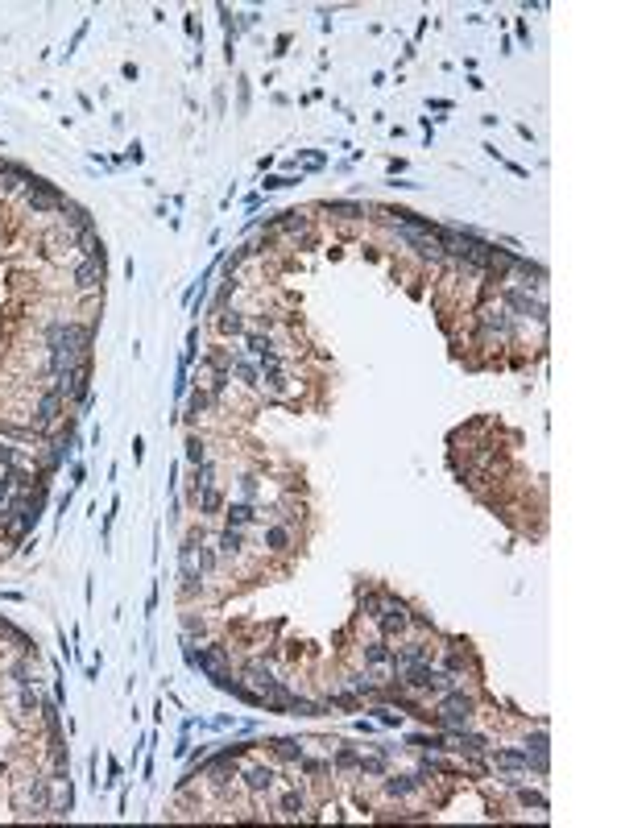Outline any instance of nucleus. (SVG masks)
Returning a JSON list of instances; mask_svg holds the SVG:
<instances>
[{"instance_id": "f257e3e1", "label": "nucleus", "mask_w": 621, "mask_h": 828, "mask_svg": "<svg viewBox=\"0 0 621 828\" xmlns=\"http://www.w3.org/2000/svg\"><path fill=\"white\" fill-rule=\"evenodd\" d=\"M360 609H364L368 622H377V630H382L386 642H390V638H402V634L410 630V609H406V601H394L390 593H364V597H360Z\"/></svg>"}, {"instance_id": "f03ea898", "label": "nucleus", "mask_w": 621, "mask_h": 828, "mask_svg": "<svg viewBox=\"0 0 621 828\" xmlns=\"http://www.w3.org/2000/svg\"><path fill=\"white\" fill-rule=\"evenodd\" d=\"M476 717V696L464 691L460 683L447 687L443 696H435V725L439 729H468Z\"/></svg>"}, {"instance_id": "7ed1b4c3", "label": "nucleus", "mask_w": 621, "mask_h": 828, "mask_svg": "<svg viewBox=\"0 0 621 828\" xmlns=\"http://www.w3.org/2000/svg\"><path fill=\"white\" fill-rule=\"evenodd\" d=\"M476 331H480L484 344H502V340L514 335V315H510L502 303H484V307L476 311Z\"/></svg>"}, {"instance_id": "20e7f679", "label": "nucleus", "mask_w": 621, "mask_h": 828, "mask_svg": "<svg viewBox=\"0 0 621 828\" xmlns=\"http://www.w3.org/2000/svg\"><path fill=\"white\" fill-rule=\"evenodd\" d=\"M236 779L244 783V791H248V795H266V791H274L278 770H274V766H266V762H253L248 770H240Z\"/></svg>"}, {"instance_id": "39448f33", "label": "nucleus", "mask_w": 621, "mask_h": 828, "mask_svg": "<svg viewBox=\"0 0 621 828\" xmlns=\"http://www.w3.org/2000/svg\"><path fill=\"white\" fill-rule=\"evenodd\" d=\"M244 348L253 352L257 361H261V369H266V365H282V357H278V344H274V335H270V331H244Z\"/></svg>"}, {"instance_id": "423d86ee", "label": "nucleus", "mask_w": 621, "mask_h": 828, "mask_svg": "<svg viewBox=\"0 0 621 828\" xmlns=\"http://www.w3.org/2000/svg\"><path fill=\"white\" fill-rule=\"evenodd\" d=\"M382 779H386L382 791H386L390 799H410V795H419L423 783H427V774H382Z\"/></svg>"}, {"instance_id": "0eeeda50", "label": "nucleus", "mask_w": 621, "mask_h": 828, "mask_svg": "<svg viewBox=\"0 0 621 828\" xmlns=\"http://www.w3.org/2000/svg\"><path fill=\"white\" fill-rule=\"evenodd\" d=\"M360 654H364V667H368V671H382V667L394 671V646H390L386 638H382V642H368Z\"/></svg>"}, {"instance_id": "6e6552de", "label": "nucleus", "mask_w": 621, "mask_h": 828, "mask_svg": "<svg viewBox=\"0 0 621 828\" xmlns=\"http://www.w3.org/2000/svg\"><path fill=\"white\" fill-rule=\"evenodd\" d=\"M104 282V257H83L79 270H75V286L79 290H95Z\"/></svg>"}, {"instance_id": "1a4fd4ad", "label": "nucleus", "mask_w": 621, "mask_h": 828, "mask_svg": "<svg viewBox=\"0 0 621 828\" xmlns=\"http://www.w3.org/2000/svg\"><path fill=\"white\" fill-rule=\"evenodd\" d=\"M248 522H257V506H253V501H228V506H224V526L244 530Z\"/></svg>"}, {"instance_id": "9d476101", "label": "nucleus", "mask_w": 621, "mask_h": 828, "mask_svg": "<svg viewBox=\"0 0 621 828\" xmlns=\"http://www.w3.org/2000/svg\"><path fill=\"white\" fill-rule=\"evenodd\" d=\"M290 543H294V530L290 526H278V522H270L266 526V534H261V547H270V551H290Z\"/></svg>"}, {"instance_id": "9b49d317", "label": "nucleus", "mask_w": 621, "mask_h": 828, "mask_svg": "<svg viewBox=\"0 0 621 828\" xmlns=\"http://www.w3.org/2000/svg\"><path fill=\"white\" fill-rule=\"evenodd\" d=\"M58 410H62V394H58V390L42 394V402H38V431H46V427L58 418Z\"/></svg>"}, {"instance_id": "f8f14e48", "label": "nucleus", "mask_w": 621, "mask_h": 828, "mask_svg": "<svg viewBox=\"0 0 621 828\" xmlns=\"http://www.w3.org/2000/svg\"><path fill=\"white\" fill-rule=\"evenodd\" d=\"M215 547H220V555H224V559H236V555L244 551V530H232V526H224V530L215 534Z\"/></svg>"}, {"instance_id": "ddd939ff", "label": "nucleus", "mask_w": 621, "mask_h": 828, "mask_svg": "<svg viewBox=\"0 0 621 828\" xmlns=\"http://www.w3.org/2000/svg\"><path fill=\"white\" fill-rule=\"evenodd\" d=\"M456 733V746H447V750H460V754H484L489 750V737H480V733H468V729H452Z\"/></svg>"}, {"instance_id": "4468645a", "label": "nucleus", "mask_w": 621, "mask_h": 828, "mask_svg": "<svg viewBox=\"0 0 621 828\" xmlns=\"http://www.w3.org/2000/svg\"><path fill=\"white\" fill-rule=\"evenodd\" d=\"M270 746H274V758H282V762H298L307 754V742H298V737H274Z\"/></svg>"}, {"instance_id": "2eb2a0df", "label": "nucleus", "mask_w": 621, "mask_h": 828, "mask_svg": "<svg viewBox=\"0 0 621 828\" xmlns=\"http://www.w3.org/2000/svg\"><path fill=\"white\" fill-rule=\"evenodd\" d=\"M220 319H215V327L224 331V335H244V319H240V311H232V307H224V311H215Z\"/></svg>"}, {"instance_id": "dca6fc26", "label": "nucleus", "mask_w": 621, "mask_h": 828, "mask_svg": "<svg viewBox=\"0 0 621 828\" xmlns=\"http://www.w3.org/2000/svg\"><path fill=\"white\" fill-rule=\"evenodd\" d=\"M493 762L502 766V770H530L522 750H493Z\"/></svg>"}, {"instance_id": "f3484780", "label": "nucleus", "mask_w": 621, "mask_h": 828, "mask_svg": "<svg viewBox=\"0 0 621 828\" xmlns=\"http://www.w3.org/2000/svg\"><path fill=\"white\" fill-rule=\"evenodd\" d=\"M286 713H290V717H319V713H323V704L303 700V696H290V700H286Z\"/></svg>"}, {"instance_id": "a211bd4d", "label": "nucleus", "mask_w": 621, "mask_h": 828, "mask_svg": "<svg viewBox=\"0 0 621 828\" xmlns=\"http://www.w3.org/2000/svg\"><path fill=\"white\" fill-rule=\"evenodd\" d=\"M282 812H286L290 820L307 816V795H303V791H282Z\"/></svg>"}, {"instance_id": "6ab92c4d", "label": "nucleus", "mask_w": 621, "mask_h": 828, "mask_svg": "<svg viewBox=\"0 0 621 828\" xmlns=\"http://www.w3.org/2000/svg\"><path fill=\"white\" fill-rule=\"evenodd\" d=\"M195 506H199V514H215L220 506H224V497H220V489H199V497H195Z\"/></svg>"}, {"instance_id": "aec40b11", "label": "nucleus", "mask_w": 621, "mask_h": 828, "mask_svg": "<svg viewBox=\"0 0 621 828\" xmlns=\"http://www.w3.org/2000/svg\"><path fill=\"white\" fill-rule=\"evenodd\" d=\"M207 406H211V394H207V390H195V394L187 398V418H203Z\"/></svg>"}, {"instance_id": "412c9836", "label": "nucleus", "mask_w": 621, "mask_h": 828, "mask_svg": "<svg viewBox=\"0 0 621 828\" xmlns=\"http://www.w3.org/2000/svg\"><path fill=\"white\" fill-rule=\"evenodd\" d=\"M410 746L431 750V754H443V750H447V742H443V737H435V733H414V737H410Z\"/></svg>"}, {"instance_id": "4be33fe9", "label": "nucleus", "mask_w": 621, "mask_h": 828, "mask_svg": "<svg viewBox=\"0 0 621 828\" xmlns=\"http://www.w3.org/2000/svg\"><path fill=\"white\" fill-rule=\"evenodd\" d=\"M514 791H518V803H522V807H535V812H547V799H543L539 791H530V787H522V783H518Z\"/></svg>"}, {"instance_id": "5701e85b", "label": "nucleus", "mask_w": 621, "mask_h": 828, "mask_svg": "<svg viewBox=\"0 0 621 828\" xmlns=\"http://www.w3.org/2000/svg\"><path fill=\"white\" fill-rule=\"evenodd\" d=\"M187 460H191V464H203V460H207V443H203L199 435H187Z\"/></svg>"}, {"instance_id": "b1692460", "label": "nucleus", "mask_w": 621, "mask_h": 828, "mask_svg": "<svg viewBox=\"0 0 621 828\" xmlns=\"http://www.w3.org/2000/svg\"><path fill=\"white\" fill-rule=\"evenodd\" d=\"M356 758H360L356 750H340V754L331 758V770H356Z\"/></svg>"}, {"instance_id": "393cba45", "label": "nucleus", "mask_w": 621, "mask_h": 828, "mask_svg": "<svg viewBox=\"0 0 621 828\" xmlns=\"http://www.w3.org/2000/svg\"><path fill=\"white\" fill-rule=\"evenodd\" d=\"M257 485H261V481L253 477V472H244V477H240V493H244V497H240V501H253V497H257Z\"/></svg>"}, {"instance_id": "a878e982", "label": "nucleus", "mask_w": 621, "mask_h": 828, "mask_svg": "<svg viewBox=\"0 0 621 828\" xmlns=\"http://www.w3.org/2000/svg\"><path fill=\"white\" fill-rule=\"evenodd\" d=\"M373 713H377V725H386V729L402 725V713H390V708H373Z\"/></svg>"}, {"instance_id": "bb28decb", "label": "nucleus", "mask_w": 621, "mask_h": 828, "mask_svg": "<svg viewBox=\"0 0 621 828\" xmlns=\"http://www.w3.org/2000/svg\"><path fill=\"white\" fill-rule=\"evenodd\" d=\"M290 182H298V178H282V174H270V178H266L261 187H266V191H282V187H290Z\"/></svg>"}, {"instance_id": "cd10ccee", "label": "nucleus", "mask_w": 621, "mask_h": 828, "mask_svg": "<svg viewBox=\"0 0 621 828\" xmlns=\"http://www.w3.org/2000/svg\"><path fill=\"white\" fill-rule=\"evenodd\" d=\"M9 489H13V477H9V472H0V501L9 497Z\"/></svg>"}]
</instances>
